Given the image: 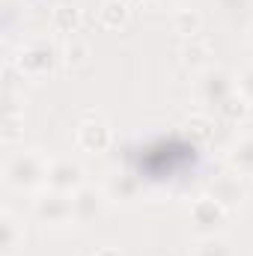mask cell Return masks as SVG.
I'll list each match as a JSON object with an SVG mask.
<instances>
[{"label":"cell","instance_id":"obj_1","mask_svg":"<svg viewBox=\"0 0 253 256\" xmlns=\"http://www.w3.org/2000/svg\"><path fill=\"white\" fill-rule=\"evenodd\" d=\"M48 167L51 161L39 149H21L6 158L3 182L15 191H39L42 185H48Z\"/></svg>","mask_w":253,"mask_h":256},{"label":"cell","instance_id":"obj_2","mask_svg":"<svg viewBox=\"0 0 253 256\" xmlns=\"http://www.w3.org/2000/svg\"><path fill=\"white\" fill-rule=\"evenodd\" d=\"M15 68L21 72V78L27 80H42V78H51L57 72V66L63 63V54L48 42V39H33V42H24L15 57H12Z\"/></svg>","mask_w":253,"mask_h":256},{"label":"cell","instance_id":"obj_3","mask_svg":"<svg viewBox=\"0 0 253 256\" xmlns=\"http://www.w3.org/2000/svg\"><path fill=\"white\" fill-rule=\"evenodd\" d=\"M33 214L45 226H68L74 220V202L72 194H60L54 188H42L33 200Z\"/></svg>","mask_w":253,"mask_h":256},{"label":"cell","instance_id":"obj_4","mask_svg":"<svg viewBox=\"0 0 253 256\" xmlns=\"http://www.w3.org/2000/svg\"><path fill=\"white\" fill-rule=\"evenodd\" d=\"M196 92H200V98L206 104H212L218 110L232 92H238V80H236L232 72H226L220 66H206L200 72V78H196Z\"/></svg>","mask_w":253,"mask_h":256},{"label":"cell","instance_id":"obj_5","mask_svg":"<svg viewBox=\"0 0 253 256\" xmlns=\"http://www.w3.org/2000/svg\"><path fill=\"white\" fill-rule=\"evenodd\" d=\"M110 126L98 116V110H86L84 114V120L78 122L74 128V143H78V149H84V152H104L108 146H110Z\"/></svg>","mask_w":253,"mask_h":256},{"label":"cell","instance_id":"obj_6","mask_svg":"<svg viewBox=\"0 0 253 256\" xmlns=\"http://www.w3.org/2000/svg\"><path fill=\"white\" fill-rule=\"evenodd\" d=\"M226 212H230V208H226L224 202H218L212 194H202V196H196V200L190 202V224H194L196 232L214 236V232L224 226Z\"/></svg>","mask_w":253,"mask_h":256},{"label":"cell","instance_id":"obj_7","mask_svg":"<svg viewBox=\"0 0 253 256\" xmlns=\"http://www.w3.org/2000/svg\"><path fill=\"white\" fill-rule=\"evenodd\" d=\"M84 185H86V176H84V167L78 161H72V158L51 161V167H48V185L45 188H54V191H60V194H74V191H80Z\"/></svg>","mask_w":253,"mask_h":256},{"label":"cell","instance_id":"obj_8","mask_svg":"<svg viewBox=\"0 0 253 256\" xmlns=\"http://www.w3.org/2000/svg\"><path fill=\"white\" fill-rule=\"evenodd\" d=\"M108 191L102 188H92V185H84L80 191L72 194V202H74V220L78 224H92L104 214L108 208Z\"/></svg>","mask_w":253,"mask_h":256},{"label":"cell","instance_id":"obj_9","mask_svg":"<svg viewBox=\"0 0 253 256\" xmlns=\"http://www.w3.org/2000/svg\"><path fill=\"white\" fill-rule=\"evenodd\" d=\"M208 194H212L218 202H224L226 208L238 206V202L244 200V185H242V176H238V173H224V176H214V179L208 182Z\"/></svg>","mask_w":253,"mask_h":256},{"label":"cell","instance_id":"obj_10","mask_svg":"<svg viewBox=\"0 0 253 256\" xmlns=\"http://www.w3.org/2000/svg\"><path fill=\"white\" fill-rule=\"evenodd\" d=\"M104 191H108V196H110L114 202H131V200L140 196L143 182H140L134 173H128V170H116V173H110Z\"/></svg>","mask_w":253,"mask_h":256},{"label":"cell","instance_id":"obj_11","mask_svg":"<svg viewBox=\"0 0 253 256\" xmlns=\"http://www.w3.org/2000/svg\"><path fill=\"white\" fill-rule=\"evenodd\" d=\"M21 242H24V226L9 208H3L0 212V256H15Z\"/></svg>","mask_w":253,"mask_h":256},{"label":"cell","instance_id":"obj_12","mask_svg":"<svg viewBox=\"0 0 253 256\" xmlns=\"http://www.w3.org/2000/svg\"><path fill=\"white\" fill-rule=\"evenodd\" d=\"M63 66L68 72H80V68H86L90 60H92V48H90V42L86 39H80L78 33L74 36H66V45H63Z\"/></svg>","mask_w":253,"mask_h":256},{"label":"cell","instance_id":"obj_13","mask_svg":"<svg viewBox=\"0 0 253 256\" xmlns=\"http://www.w3.org/2000/svg\"><path fill=\"white\" fill-rule=\"evenodd\" d=\"M179 57H182V63L188 66V68H200V72H202V68L208 66V57H212V42H208V36L196 33V36L185 39Z\"/></svg>","mask_w":253,"mask_h":256},{"label":"cell","instance_id":"obj_14","mask_svg":"<svg viewBox=\"0 0 253 256\" xmlns=\"http://www.w3.org/2000/svg\"><path fill=\"white\" fill-rule=\"evenodd\" d=\"M226 161H230V167H232L238 176H253V134L238 137V140L230 146Z\"/></svg>","mask_w":253,"mask_h":256},{"label":"cell","instance_id":"obj_15","mask_svg":"<svg viewBox=\"0 0 253 256\" xmlns=\"http://www.w3.org/2000/svg\"><path fill=\"white\" fill-rule=\"evenodd\" d=\"M214 134H218V126H214L212 116H206V114L188 116V122H185V137L190 140V146H208V143L214 140Z\"/></svg>","mask_w":253,"mask_h":256},{"label":"cell","instance_id":"obj_16","mask_svg":"<svg viewBox=\"0 0 253 256\" xmlns=\"http://www.w3.org/2000/svg\"><path fill=\"white\" fill-rule=\"evenodd\" d=\"M51 30L63 36H74L80 30V9H74L72 3H57L51 9Z\"/></svg>","mask_w":253,"mask_h":256},{"label":"cell","instance_id":"obj_17","mask_svg":"<svg viewBox=\"0 0 253 256\" xmlns=\"http://www.w3.org/2000/svg\"><path fill=\"white\" fill-rule=\"evenodd\" d=\"M128 15H131V6H128L126 0H104V3L98 6V21H102V27H108V30L126 27Z\"/></svg>","mask_w":253,"mask_h":256},{"label":"cell","instance_id":"obj_18","mask_svg":"<svg viewBox=\"0 0 253 256\" xmlns=\"http://www.w3.org/2000/svg\"><path fill=\"white\" fill-rule=\"evenodd\" d=\"M173 30L182 33L185 39L202 33V15H200L196 9H176V12H173Z\"/></svg>","mask_w":253,"mask_h":256},{"label":"cell","instance_id":"obj_19","mask_svg":"<svg viewBox=\"0 0 253 256\" xmlns=\"http://www.w3.org/2000/svg\"><path fill=\"white\" fill-rule=\"evenodd\" d=\"M248 110H250V102H248L242 92H232V96L218 108V116H220L224 122H242V120L248 116Z\"/></svg>","mask_w":253,"mask_h":256},{"label":"cell","instance_id":"obj_20","mask_svg":"<svg viewBox=\"0 0 253 256\" xmlns=\"http://www.w3.org/2000/svg\"><path fill=\"white\" fill-rule=\"evenodd\" d=\"M21 134H24V114L15 108V102L9 96V108L3 114V143H15Z\"/></svg>","mask_w":253,"mask_h":256},{"label":"cell","instance_id":"obj_21","mask_svg":"<svg viewBox=\"0 0 253 256\" xmlns=\"http://www.w3.org/2000/svg\"><path fill=\"white\" fill-rule=\"evenodd\" d=\"M190 256H236V254H232V244L226 238H220V236H202Z\"/></svg>","mask_w":253,"mask_h":256},{"label":"cell","instance_id":"obj_22","mask_svg":"<svg viewBox=\"0 0 253 256\" xmlns=\"http://www.w3.org/2000/svg\"><path fill=\"white\" fill-rule=\"evenodd\" d=\"M236 80H238V92H242V96L253 104V66L242 68V74H238Z\"/></svg>","mask_w":253,"mask_h":256},{"label":"cell","instance_id":"obj_23","mask_svg":"<svg viewBox=\"0 0 253 256\" xmlns=\"http://www.w3.org/2000/svg\"><path fill=\"white\" fill-rule=\"evenodd\" d=\"M24 6H27V9H36V12H48V9H54L51 0H24Z\"/></svg>","mask_w":253,"mask_h":256},{"label":"cell","instance_id":"obj_24","mask_svg":"<svg viewBox=\"0 0 253 256\" xmlns=\"http://www.w3.org/2000/svg\"><path fill=\"white\" fill-rule=\"evenodd\" d=\"M244 3H250V0H218V6L226 9V12H236V9H242Z\"/></svg>","mask_w":253,"mask_h":256},{"label":"cell","instance_id":"obj_25","mask_svg":"<svg viewBox=\"0 0 253 256\" xmlns=\"http://www.w3.org/2000/svg\"><path fill=\"white\" fill-rule=\"evenodd\" d=\"M96 256H122V254L114 250V248H102V250H96Z\"/></svg>","mask_w":253,"mask_h":256},{"label":"cell","instance_id":"obj_26","mask_svg":"<svg viewBox=\"0 0 253 256\" xmlns=\"http://www.w3.org/2000/svg\"><path fill=\"white\" fill-rule=\"evenodd\" d=\"M161 6H173V3H179V0H158Z\"/></svg>","mask_w":253,"mask_h":256},{"label":"cell","instance_id":"obj_27","mask_svg":"<svg viewBox=\"0 0 253 256\" xmlns=\"http://www.w3.org/2000/svg\"><path fill=\"white\" fill-rule=\"evenodd\" d=\"M128 6H140V3H146V0H126Z\"/></svg>","mask_w":253,"mask_h":256},{"label":"cell","instance_id":"obj_28","mask_svg":"<svg viewBox=\"0 0 253 256\" xmlns=\"http://www.w3.org/2000/svg\"><path fill=\"white\" fill-rule=\"evenodd\" d=\"M248 39H250V45H253V24H250V30H248Z\"/></svg>","mask_w":253,"mask_h":256},{"label":"cell","instance_id":"obj_29","mask_svg":"<svg viewBox=\"0 0 253 256\" xmlns=\"http://www.w3.org/2000/svg\"><path fill=\"white\" fill-rule=\"evenodd\" d=\"M250 3H253V0H250Z\"/></svg>","mask_w":253,"mask_h":256}]
</instances>
